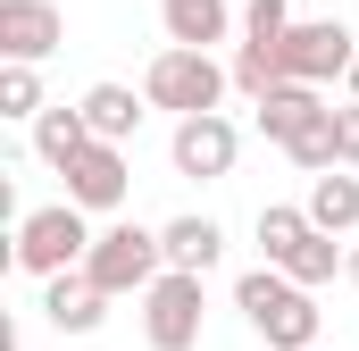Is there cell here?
I'll list each match as a JSON object with an SVG mask.
<instances>
[{
	"label": "cell",
	"mask_w": 359,
	"mask_h": 351,
	"mask_svg": "<svg viewBox=\"0 0 359 351\" xmlns=\"http://www.w3.org/2000/svg\"><path fill=\"white\" fill-rule=\"evenodd\" d=\"M234 310L251 318V335L268 351H318V318H326V310H318V293H309L301 276H284L276 260L251 267V276L234 284Z\"/></svg>",
	"instance_id": "obj_1"
},
{
	"label": "cell",
	"mask_w": 359,
	"mask_h": 351,
	"mask_svg": "<svg viewBox=\"0 0 359 351\" xmlns=\"http://www.w3.org/2000/svg\"><path fill=\"white\" fill-rule=\"evenodd\" d=\"M142 92H151V109L201 117V109H217V100L234 92V67H217V59H209V51H192V42H168V51L151 59Z\"/></svg>",
	"instance_id": "obj_2"
},
{
	"label": "cell",
	"mask_w": 359,
	"mask_h": 351,
	"mask_svg": "<svg viewBox=\"0 0 359 351\" xmlns=\"http://www.w3.org/2000/svg\"><path fill=\"white\" fill-rule=\"evenodd\" d=\"M84 251H92V209L84 201H50V209L17 218V267L25 276H67V267H84Z\"/></svg>",
	"instance_id": "obj_3"
},
{
	"label": "cell",
	"mask_w": 359,
	"mask_h": 351,
	"mask_svg": "<svg viewBox=\"0 0 359 351\" xmlns=\"http://www.w3.org/2000/svg\"><path fill=\"white\" fill-rule=\"evenodd\" d=\"M134 301H142V343L151 351H192L201 343L209 301H201V276H192V267H159Z\"/></svg>",
	"instance_id": "obj_4"
},
{
	"label": "cell",
	"mask_w": 359,
	"mask_h": 351,
	"mask_svg": "<svg viewBox=\"0 0 359 351\" xmlns=\"http://www.w3.org/2000/svg\"><path fill=\"white\" fill-rule=\"evenodd\" d=\"M159 267H168V251H159V226H100V234H92V251H84V276L109 293V301L142 293Z\"/></svg>",
	"instance_id": "obj_5"
},
{
	"label": "cell",
	"mask_w": 359,
	"mask_h": 351,
	"mask_svg": "<svg viewBox=\"0 0 359 351\" xmlns=\"http://www.w3.org/2000/svg\"><path fill=\"white\" fill-rule=\"evenodd\" d=\"M351 59H359V34L343 17L284 25V42H276V67H284L292 84H334V76H351Z\"/></svg>",
	"instance_id": "obj_6"
},
{
	"label": "cell",
	"mask_w": 359,
	"mask_h": 351,
	"mask_svg": "<svg viewBox=\"0 0 359 351\" xmlns=\"http://www.w3.org/2000/svg\"><path fill=\"white\" fill-rule=\"evenodd\" d=\"M168 159H176V176H192V184H217V176H234V159H243V134H234V117L201 109V117H176Z\"/></svg>",
	"instance_id": "obj_7"
},
{
	"label": "cell",
	"mask_w": 359,
	"mask_h": 351,
	"mask_svg": "<svg viewBox=\"0 0 359 351\" xmlns=\"http://www.w3.org/2000/svg\"><path fill=\"white\" fill-rule=\"evenodd\" d=\"M59 176H67V201H84V209H117V201L134 192L126 143H100V134H92V143H84V151H76Z\"/></svg>",
	"instance_id": "obj_8"
},
{
	"label": "cell",
	"mask_w": 359,
	"mask_h": 351,
	"mask_svg": "<svg viewBox=\"0 0 359 351\" xmlns=\"http://www.w3.org/2000/svg\"><path fill=\"white\" fill-rule=\"evenodd\" d=\"M67 42V17L50 8V0H0V59H50Z\"/></svg>",
	"instance_id": "obj_9"
},
{
	"label": "cell",
	"mask_w": 359,
	"mask_h": 351,
	"mask_svg": "<svg viewBox=\"0 0 359 351\" xmlns=\"http://www.w3.org/2000/svg\"><path fill=\"white\" fill-rule=\"evenodd\" d=\"M42 318H50L59 335H92V326L109 318V293L92 284L84 267H67V276H42Z\"/></svg>",
	"instance_id": "obj_10"
},
{
	"label": "cell",
	"mask_w": 359,
	"mask_h": 351,
	"mask_svg": "<svg viewBox=\"0 0 359 351\" xmlns=\"http://www.w3.org/2000/svg\"><path fill=\"white\" fill-rule=\"evenodd\" d=\"M318 117H326V84H292V76H284V84L259 92V134H268L276 151H284L301 126H318Z\"/></svg>",
	"instance_id": "obj_11"
},
{
	"label": "cell",
	"mask_w": 359,
	"mask_h": 351,
	"mask_svg": "<svg viewBox=\"0 0 359 351\" xmlns=\"http://www.w3.org/2000/svg\"><path fill=\"white\" fill-rule=\"evenodd\" d=\"M76 109H84V126L100 134V143H126V134L142 126V109H151V92H134V84H92L84 100H76Z\"/></svg>",
	"instance_id": "obj_12"
},
{
	"label": "cell",
	"mask_w": 359,
	"mask_h": 351,
	"mask_svg": "<svg viewBox=\"0 0 359 351\" xmlns=\"http://www.w3.org/2000/svg\"><path fill=\"white\" fill-rule=\"evenodd\" d=\"M159 251H168V267L209 276L217 251H226V226H217V218H168V226H159Z\"/></svg>",
	"instance_id": "obj_13"
},
{
	"label": "cell",
	"mask_w": 359,
	"mask_h": 351,
	"mask_svg": "<svg viewBox=\"0 0 359 351\" xmlns=\"http://www.w3.org/2000/svg\"><path fill=\"white\" fill-rule=\"evenodd\" d=\"M326 234H359V176L351 168H326V176H309V201H301Z\"/></svg>",
	"instance_id": "obj_14"
},
{
	"label": "cell",
	"mask_w": 359,
	"mask_h": 351,
	"mask_svg": "<svg viewBox=\"0 0 359 351\" xmlns=\"http://www.w3.org/2000/svg\"><path fill=\"white\" fill-rule=\"evenodd\" d=\"M159 25H168V42H192V51H209V42H226L234 8H226V0H159Z\"/></svg>",
	"instance_id": "obj_15"
},
{
	"label": "cell",
	"mask_w": 359,
	"mask_h": 351,
	"mask_svg": "<svg viewBox=\"0 0 359 351\" xmlns=\"http://www.w3.org/2000/svg\"><path fill=\"white\" fill-rule=\"evenodd\" d=\"M84 143H92L84 109H67V100H59V109H42V117H34V151H42V168H67Z\"/></svg>",
	"instance_id": "obj_16"
},
{
	"label": "cell",
	"mask_w": 359,
	"mask_h": 351,
	"mask_svg": "<svg viewBox=\"0 0 359 351\" xmlns=\"http://www.w3.org/2000/svg\"><path fill=\"white\" fill-rule=\"evenodd\" d=\"M276 267H284V276H301V284L318 293V284H334V267H343V243H334V234L309 218V234H301V243H292V251H284Z\"/></svg>",
	"instance_id": "obj_17"
},
{
	"label": "cell",
	"mask_w": 359,
	"mask_h": 351,
	"mask_svg": "<svg viewBox=\"0 0 359 351\" xmlns=\"http://www.w3.org/2000/svg\"><path fill=\"white\" fill-rule=\"evenodd\" d=\"M0 117H42V76H34V59H0Z\"/></svg>",
	"instance_id": "obj_18"
},
{
	"label": "cell",
	"mask_w": 359,
	"mask_h": 351,
	"mask_svg": "<svg viewBox=\"0 0 359 351\" xmlns=\"http://www.w3.org/2000/svg\"><path fill=\"white\" fill-rule=\"evenodd\" d=\"M284 159H292V168H309V176H326V168H343V159H334V109H326V117H318V126H301V134H292V143H284Z\"/></svg>",
	"instance_id": "obj_19"
},
{
	"label": "cell",
	"mask_w": 359,
	"mask_h": 351,
	"mask_svg": "<svg viewBox=\"0 0 359 351\" xmlns=\"http://www.w3.org/2000/svg\"><path fill=\"white\" fill-rule=\"evenodd\" d=\"M301 234H309V209H284V201H268V209H259V251H268V260H284Z\"/></svg>",
	"instance_id": "obj_20"
},
{
	"label": "cell",
	"mask_w": 359,
	"mask_h": 351,
	"mask_svg": "<svg viewBox=\"0 0 359 351\" xmlns=\"http://www.w3.org/2000/svg\"><path fill=\"white\" fill-rule=\"evenodd\" d=\"M268 84H284V67H276V42H243V51H234V92H251V100H259Z\"/></svg>",
	"instance_id": "obj_21"
},
{
	"label": "cell",
	"mask_w": 359,
	"mask_h": 351,
	"mask_svg": "<svg viewBox=\"0 0 359 351\" xmlns=\"http://www.w3.org/2000/svg\"><path fill=\"white\" fill-rule=\"evenodd\" d=\"M292 0H243V42H284Z\"/></svg>",
	"instance_id": "obj_22"
},
{
	"label": "cell",
	"mask_w": 359,
	"mask_h": 351,
	"mask_svg": "<svg viewBox=\"0 0 359 351\" xmlns=\"http://www.w3.org/2000/svg\"><path fill=\"white\" fill-rule=\"evenodd\" d=\"M334 159H343V168H359V100H343V109H334Z\"/></svg>",
	"instance_id": "obj_23"
},
{
	"label": "cell",
	"mask_w": 359,
	"mask_h": 351,
	"mask_svg": "<svg viewBox=\"0 0 359 351\" xmlns=\"http://www.w3.org/2000/svg\"><path fill=\"white\" fill-rule=\"evenodd\" d=\"M343 276H351V284H359V243H351V251H343Z\"/></svg>",
	"instance_id": "obj_24"
},
{
	"label": "cell",
	"mask_w": 359,
	"mask_h": 351,
	"mask_svg": "<svg viewBox=\"0 0 359 351\" xmlns=\"http://www.w3.org/2000/svg\"><path fill=\"white\" fill-rule=\"evenodd\" d=\"M343 84H351V100H359V59H351V76H343Z\"/></svg>",
	"instance_id": "obj_25"
}]
</instances>
